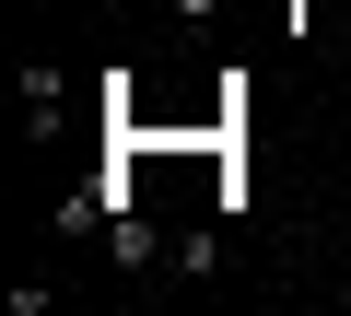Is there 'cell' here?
I'll return each instance as SVG.
<instances>
[{
    "label": "cell",
    "mask_w": 351,
    "mask_h": 316,
    "mask_svg": "<svg viewBox=\"0 0 351 316\" xmlns=\"http://www.w3.org/2000/svg\"><path fill=\"white\" fill-rule=\"evenodd\" d=\"M117 269H176V246H164L141 211H117Z\"/></svg>",
    "instance_id": "1"
}]
</instances>
